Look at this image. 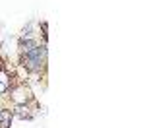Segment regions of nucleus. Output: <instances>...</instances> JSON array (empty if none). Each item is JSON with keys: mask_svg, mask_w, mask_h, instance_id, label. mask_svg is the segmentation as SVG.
I'll return each instance as SVG.
<instances>
[{"mask_svg": "<svg viewBox=\"0 0 145 128\" xmlns=\"http://www.w3.org/2000/svg\"><path fill=\"white\" fill-rule=\"evenodd\" d=\"M0 116H2V113H0Z\"/></svg>", "mask_w": 145, "mask_h": 128, "instance_id": "3", "label": "nucleus"}, {"mask_svg": "<svg viewBox=\"0 0 145 128\" xmlns=\"http://www.w3.org/2000/svg\"><path fill=\"white\" fill-rule=\"evenodd\" d=\"M45 54H46V51L43 49V47H33L31 51L25 53V62H27V66H29L31 70H39L41 66H43Z\"/></svg>", "mask_w": 145, "mask_h": 128, "instance_id": "1", "label": "nucleus"}, {"mask_svg": "<svg viewBox=\"0 0 145 128\" xmlns=\"http://www.w3.org/2000/svg\"><path fill=\"white\" fill-rule=\"evenodd\" d=\"M4 89H6V83H2V81H0V91H4Z\"/></svg>", "mask_w": 145, "mask_h": 128, "instance_id": "2", "label": "nucleus"}]
</instances>
